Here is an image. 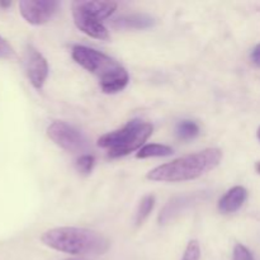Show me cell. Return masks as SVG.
I'll use <instances>...</instances> for the list:
<instances>
[{
	"label": "cell",
	"instance_id": "6da1fadb",
	"mask_svg": "<svg viewBox=\"0 0 260 260\" xmlns=\"http://www.w3.org/2000/svg\"><path fill=\"white\" fill-rule=\"evenodd\" d=\"M222 151L220 149H205L194 154L185 155L172 162L160 165L147 173L146 178L152 182H185L202 177L220 164Z\"/></svg>",
	"mask_w": 260,
	"mask_h": 260
},
{
	"label": "cell",
	"instance_id": "7a4b0ae2",
	"mask_svg": "<svg viewBox=\"0 0 260 260\" xmlns=\"http://www.w3.org/2000/svg\"><path fill=\"white\" fill-rule=\"evenodd\" d=\"M41 240L48 248L73 255H102L111 245L103 234L84 228L52 229Z\"/></svg>",
	"mask_w": 260,
	"mask_h": 260
},
{
	"label": "cell",
	"instance_id": "3957f363",
	"mask_svg": "<svg viewBox=\"0 0 260 260\" xmlns=\"http://www.w3.org/2000/svg\"><path fill=\"white\" fill-rule=\"evenodd\" d=\"M73 58L79 65L98 76L104 93H118L128 84L129 76L126 69L106 53L86 46H75L73 48Z\"/></svg>",
	"mask_w": 260,
	"mask_h": 260
},
{
	"label": "cell",
	"instance_id": "277c9868",
	"mask_svg": "<svg viewBox=\"0 0 260 260\" xmlns=\"http://www.w3.org/2000/svg\"><path fill=\"white\" fill-rule=\"evenodd\" d=\"M151 134V124L140 119H132L121 129L103 135L98 140V146L106 149L109 157L117 159L140 149Z\"/></svg>",
	"mask_w": 260,
	"mask_h": 260
},
{
	"label": "cell",
	"instance_id": "5b68a950",
	"mask_svg": "<svg viewBox=\"0 0 260 260\" xmlns=\"http://www.w3.org/2000/svg\"><path fill=\"white\" fill-rule=\"evenodd\" d=\"M47 135L57 146L68 152L79 154L89 149L88 139L79 129L65 122H52L48 126Z\"/></svg>",
	"mask_w": 260,
	"mask_h": 260
},
{
	"label": "cell",
	"instance_id": "8992f818",
	"mask_svg": "<svg viewBox=\"0 0 260 260\" xmlns=\"http://www.w3.org/2000/svg\"><path fill=\"white\" fill-rule=\"evenodd\" d=\"M58 2L55 0H22L19 12L29 24L41 25L47 23L57 12Z\"/></svg>",
	"mask_w": 260,
	"mask_h": 260
},
{
	"label": "cell",
	"instance_id": "52a82bcc",
	"mask_svg": "<svg viewBox=\"0 0 260 260\" xmlns=\"http://www.w3.org/2000/svg\"><path fill=\"white\" fill-rule=\"evenodd\" d=\"M208 193L206 192H196V193H187V194H180L177 197L172 198L167 205L164 206L159 213V220L160 225H165V223L170 222L178 216L182 215L187 210H189L193 206L198 205V203L203 202L207 200Z\"/></svg>",
	"mask_w": 260,
	"mask_h": 260
},
{
	"label": "cell",
	"instance_id": "ba28073f",
	"mask_svg": "<svg viewBox=\"0 0 260 260\" xmlns=\"http://www.w3.org/2000/svg\"><path fill=\"white\" fill-rule=\"evenodd\" d=\"M24 62L25 73L30 84L36 89H41L45 84L46 79L48 76V63L42 53L36 50L33 46H27L24 51Z\"/></svg>",
	"mask_w": 260,
	"mask_h": 260
},
{
	"label": "cell",
	"instance_id": "9c48e42d",
	"mask_svg": "<svg viewBox=\"0 0 260 260\" xmlns=\"http://www.w3.org/2000/svg\"><path fill=\"white\" fill-rule=\"evenodd\" d=\"M73 17L76 27L90 37L96 40H108L109 33L101 19L88 14L80 8L73 4Z\"/></svg>",
	"mask_w": 260,
	"mask_h": 260
},
{
	"label": "cell",
	"instance_id": "30bf717a",
	"mask_svg": "<svg viewBox=\"0 0 260 260\" xmlns=\"http://www.w3.org/2000/svg\"><path fill=\"white\" fill-rule=\"evenodd\" d=\"M248 198V190L244 187H234L228 190L225 196L218 202V210L222 213H234L240 210Z\"/></svg>",
	"mask_w": 260,
	"mask_h": 260
},
{
	"label": "cell",
	"instance_id": "8fae6325",
	"mask_svg": "<svg viewBox=\"0 0 260 260\" xmlns=\"http://www.w3.org/2000/svg\"><path fill=\"white\" fill-rule=\"evenodd\" d=\"M74 4L80 8L81 10L88 14L98 18V19H106L111 17L117 8V3L114 2H98V0H79Z\"/></svg>",
	"mask_w": 260,
	"mask_h": 260
},
{
	"label": "cell",
	"instance_id": "7c38bea8",
	"mask_svg": "<svg viewBox=\"0 0 260 260\" xmlns=\"http://www.w3.org/2000/svg\"><path fill=\"white\" fill-rule=\"evenodd\" d=\"M155 24V19L146 14H132L116 18L112 25L118 29H145Z\"/></svg>",
	"mask_w": 260,
	"mask_h": 260
},
{
	"label": "cell",
	"instance_id": "4fadbf2b",
	"mask_svg": "<svg viewBox=\"0 0 260 260\" xmlns=\"http://www.w3.org/2000/svg\"><path fill=\"white\" fill-rule=\"evenodd\" d=\"M173 154V149L170 146L161 144H149L140 149L136 156L139 159H147V157H164Z\"/></svg>",
	"mask_w": 260,
	"mask_h": 260
},
{
	"label": "cell",
	"instance_id": "5bb4252c",
	"mask_svg": "<svg viewBox=\"0 0 260 260\" xmlns=\"http://www.w3.org/2000/svg\"><path fill=\"white\" fill-rule=\"evenodd\" d=\"M175 134L179 137L180 140H192L196 136H198L200 134V127L196 122L189 121V119H184V121H180L177 124V128H175Z\"/></svg>",
	"mask_w": 260,
	"mask_h": 260
},
{
	"label": "cell",
	"instance_id": "9a60e30c",
	"mask_svg": "<svg viewBox=\"0 0 260 260\" xmlns=\"http://www.w3.org/2000/svg\"><path fill=\"white\" fill-rule=\"evenodd\" d=\"M155 205V197L154 196L149 194L146 197H144L140 202L139 207H137L136 211V216H135V222H136L137 226L142 225L145 220L149 217V215L151 213L152 208H154Z\"/></svg>",
	"mask_w": 260,
	"mask_h": 260
},
{
	"label": "cell",
	"instance_id": "2e32d148",
	"mask_svg": "<svg viewBox=\"0 0 260 260\" xmlns=\"http://www.w3.org/2000/svg\"><path fill=\"white\" fill-rule=\"evenodd\" d=\"M94 164H95V159H94L93 155H83L75 162L76 169L83 175L90 174L94 168Z\"/></svg>",
	"mask_w": 260,
	"mask_h": 260
},
{
	"label": "cell",
	"instance_id": "e0dca14e",
	"mask_svg": "<svg viewBox=\"0 0 260 260\" xmlns=\"http://www.w3.org/2000/svg\"><path fill=\"white\" fill-rule=\"evenodd\" d=\"M201 258V248L200 244L196 240L190 241L188 244L187 249L184 251V255H183L182 260H200Z\"/></svg>",
	"mask_w": 260,
	"mask_h": 260
},
{
	"label": "cell",
	"instance_id": "ac0fdd59",
	"mask_svg": "<svg viewBox=\"0 0 260 260\" xmlns=\"http://www.w3.org/2000/svg\"><path fill=\"white\" fill-rule=\"evenodd\" d=\"M234 260H254V256L248 248L238 244L234 249Z\"/></svg>",
	"mask_w": 260,
	"mask_h": 260
},
{
	"label": "cell",
	"instance_id": "d6986e66",
	"mask_svg": "<svg viewBox=\"0 0 260 260\" xmlns=\"http://www.w3.org/2000/svg\"><path fill=\"white\" fill-rule=\"evenodd\" d=\"M13 56H14L13 47L0 36V58H10Z\"/></svg>",
	"mask_w": 260,
	"mask_h": 260
},
{
	"label": "cell",
	"instance_id": "ffe728a7",
	"mask_svg": "<svg viewBox=\"0 0 260 260\" xmlns=\"http://www.w3.org/2000/svg\"><path fill=\"white\" fill-rule=\"evenodd\" d=\"M251 61L254 62V65L260 68V45L256 46L253 50V52H251Z\"/></svg>",
	"mask_w": 260,
	"mask_h": 260
},
{
	"label": "cell",
	"instance_id": "44dd1931",
	"mask_svg": "<svg viewBox=\"0 0 260 260\" xmlns=\"http://www.w3.org/2000/svg\"><path fill=\"white\" fill-rule=\"evenodd\" d=\"M0 5H2V7H9L10 3H0Z\"/></svg>",
	"mask_w": 260,
	"mask_h": 260
},
{
	"label": "cell",
	"instance_id": "7402d4cb",
	"mask_svg": "<svg viewBox=\"0 0 260 260\" xmlns=\"http://www.w3.org/2000/svg\"><path fill=\"white\" fill-rule=\"evenodd\" d=\"M256 170H258V173H260V162L256 164Z\"/></svg>",
	"mask_w": 260,
	"mask_h": 260
},
{
	"label": "cell",
	"instance_id": "603a6c76",
	"mask_svg": "<svg viewBox=\"0 0 260 260\" xmlns=\"http://www.w3.org/2000/svg\"><path fill=\"white\" fill-rule=\"evenodd\" d=\"M258 139H259V141H260V127L258 128Z\"/></svg>",
	"mask_w": 260,
	"mask_h": 260
},
{
	"label": "cell",
	"instance_id": "cb8c5ba5",
	"mask_svg": "<svg viewBox=\"0 0 260 260\" xmlns=\"http://www.w3.org/2000/svg\"><path fill=\"white\" fill-rule=\"evenodd\" d=\"M65 260H88V259H65Z\"/></svg>",
	"mask_w": 260,
	"mask_h": 260
}]
</instances>
